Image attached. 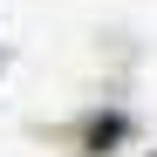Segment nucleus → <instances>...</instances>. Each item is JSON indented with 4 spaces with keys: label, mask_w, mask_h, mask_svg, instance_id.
<instances>
[]
</instances>
